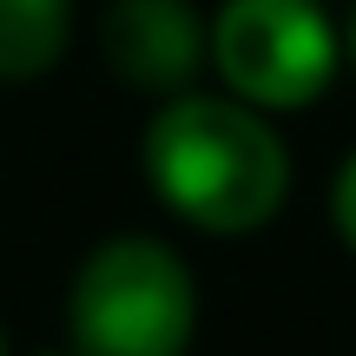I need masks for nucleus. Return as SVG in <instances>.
I'll return each instance as SVG.
<instances>
[{"label":"nucleus","instance_id":"8","mask_svg":"<svg viewBox=\"0 0 356 356\" xmlns=\"http://www.w3.org/2000/svg\"><path fill=\"white\" fill-rule=\"evenodd\" d=\"M0 356H13V343H7V323H0Z\"/></svg>","mask_w":356,"mask_h":356},{"label":"nucleus","instance_id":"6","mask_svg":"<svg viewBox=\"0 0 356 356\" xmlns=\"http://www.w3.org/2000/svg\"><path fill=\"white\" fill-rule=\"evenodd\" d=\"M330 231L356 257V152H343V165L330 172Z\"/></svg>","mask_w":356,"mask_h":356},{"label":"nucleus","instance_id":"7","mask_svg":"<svg viewBox=\"0 0 356 356\" xmlns=\"http://www.w3.org/2000/svg\"><path fill=\"white\" fill-rule=\"evenodd\" d=\"M343 60L356 66V7H350V20H343Z\"/></svg>","mask_w":356,"mask_h":356},{"label":"nucleus","instance_id":"2","mask_svg":"<svg viewBox=\"0 0 356 356\" xmlns=\"http://www.w3.org/2000/svg\"><path fill=\"white\" fill-rule=\"evenodd\" d=\"M198 277L152 231H113L66 284V350L79 356H191Z\"/></svg>","mask_w":356,"mask_h":356},{"label":"nucleus","instance_id":"9","mask_svg":"<svg viewBox=\"0 0 356 356\" xmlns=\"http://www.w3.org/2000/svg\"><path fill=\"white\" fill-rule=\"evenodd\" d=\"M33 356H79V350H33Z\"/></svg>","mask_w":356,"mask_h":356},{"label":"nucleus","instance_id":"3","mask_svg":"<svg viewBox=\"0 0 356 356\" xmlns=\"http://www.w3.org/2000/svg\"><path fill=\"white\" fill-rule=\"evenodd\" d=\"M204 66L257 113H304L343 73V20L323 0H225L204 26Z\"/></svg>","mask_w":356,"mask_h":356},{"label":"nucleus","instance_id":"5","mask_svg":"<svg viewBox=\"0 0 356 356\" xmlns=\"http://www.w3.org/2000/svg\"><path fill=\"white\" fill-rule=\"evenodd\" d=\"M79 0H0V86H33L66 60Z\"/></svg>","mask_w":356,"mask_h":356},{"label":"nucleus","instance_id":"4","mask_svg":"<svg viewBox=\"0 0 356 356\" xmlns=\"http://www.w3.org/2000/svg\"><path fill=\"white\" fill-rule=\"evenodd\" d=\"M204 13L191 0H106L99 60L126 92L172 99L204 73Z\"/></svg>","mask_w":356,"mask_h":356},{"label":"nucleus","instance_id":"1","mask_svg":"<svg viewBox=\"0 0 356 356\" xmlns=\"http://www.w3.org/2000/svg\"><path fill=\"white\" fill-rule=\"evenodd\" d=\"M139 178L185 231L204 238H251L277 225L291 204L297 159L270 113L244 106L238 92L185 86L152 106L139 132Z\"/></svg>","mask_w":356,"mask_h":356}]
</instances>
